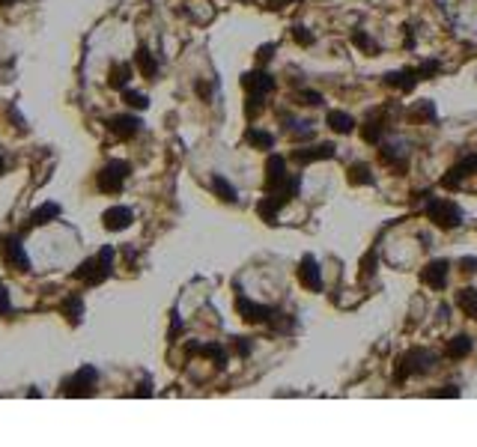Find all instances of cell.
Instances as JSON below:
<instances>
[{
  "label": "cell",
  "mask_w": 477,
  "mask_h": 447,
  "mask_svg": "<svg viewBox=\"0 0 477 447\" xmlns=\"http://www.w3.org/2000/svg\"><path fill=\"white\" fill-rule=\"evenodd\" d=\"M110 268H114V248H102V251H98V256H90V260L81 263V268L75 272V277H78V281H84V284H90V286H96V284L108 281Z\"/></svg>",
  "instance_id": "obj_1"
},
{
  "label": "cell",
  "mask_w": 477,
  "mask_h": 447,
  "mask_svg": "<svg viewBox=\"0 0 477 447\" xmlns=\"http://www.w3.org/2000/svg\"><path fill=\"white\" fill-rule=\"evenodd\" d=\"M439 364V355L430 352V349H412L406 358H400V367H397V382H406L409 376H424L430 370H436Z\"/></svg>",
  "instance_id": "obj_2"
},
{
  "label": "cell",
  "mask_w": 477,
  "mask_h": 447,
  "mask_svg": "<svg viewBox=\"0 0 477 447\" xmlns=\"http://www.w3.org/2000/svg\"><path fill=\"white\" fill-rule=\"evenodd\" d=\"M427 218L441 230H453L462 224V212L453 200H441V197H430L427 200Z\"/></svg>",
  "instance_id": "obj_3"
},
{
  "label": "cell",
  "mask_w": 477,
  "mask_h": 447,
  "mask_svg": "<svg viewBox=\"0 0 477 447\" xmlns=\"http://www.w3.org/2000/svg\"><path fill=\"white\" fill-rule=\"evenodd\" d=\"M129 173H131V164L129 161H108L102 167V173H98L96 182H98V188H102L105 194H117L119 188L126 185Z\"/></svg>",
  "instance_id": "obj_4"
},
{
  "label": "cell",
  "mask_w": 477,
  "mask_h": 447,
  "mask_svg": "<svg viewBox=\"0 0 477 447\" xmlns=\"http://www.w3.org/2000/svg\"><path fill=\"white\" fill-rule=\"evenodd\" d=\"M0 256H3L6 265L15 268V272H30V260L24 254V244H21L15 236H0Z\"/></svg>",
  "instance_id": "obj_5"
},
{
  "label": "cell",
  "mask_w": 477,
  "mask_h": 447,
  "mask_svg": "<svg viewBox=\"0 0 477 447\" xmlns=\"http://www.w3.org/2000/svg\"><path fill=\"white\" fill-rule=\"evenodd\" d=\"M295 277L304 289H310V293H319V289H323V272H319L316 256H310V254L302 256V263L295 268Z\"/></svg>",
  "instance_id": "obj_6"
},
{
  "label": "cell",
  "mask_w": 477,
  "mask_h": 447,
  "mask_svg": "<svg viewBox=\"0 0 477 447\" xmlns=\"http://www.w3.org/2000/svg\"><path fill=\"white\" fill-rule=\"evenodd\" d=\"M96 382H98V373H96V367H81L72 379H69V388H66V394H72V397H90L93 390H96Z\"/></svg>",
  "instance_id": "obj_7"
},
{
  "label": "cell",
  "mask_w": 477,
  "mask_h": 447,
  "mask_svg": "<svg viewBox=\"0 0 477 447\" xmlns=\"http://www.w3.org/2000/svg\"><path fill=\"white\" fill-rule=\"evenodd\" d=\"M242 87L248 89V96H265L274 89V78L263 69H254V72H245L242 75Z\"/></svg>",
  "instance_id": "obj_8"
},
{
  "label": "cell",
  "mask_w": 477,
  "mask_h": 447,
  "mask_svg": "<svg viewBox=\"0 0 477 447\" xmlns=\"http://www.w3.org/2000/svg\"><path fill=\"white\" fill-rule=\"evenodd\" d=\"M290 173H286V159L284 155H269V161H265V191H274V188H281Z\"/></svg>",
  "instance_id": "obj_9"
},
{
  "label": "cell",
  "mask_w": 477,
  "mask_h": 447,
  "mask_svg": "<svg viewBox=\"0 0 477 447\" xmlns=\"http://www.w3.org/2000/svg\"><path fill=\"white\" fill-rule=\"evenodd\" d=\"M420 281H424L430 289H445L448 284V263L445 260H432L420 268Z\"/></svg>",
  "instance_id": "obj_10"
},
{
  "label": "cell",
  "mask_w": 477,
  "mask_h": 447,
  "mask_svg": "<svg viewBox=\"0 0 477 447\" xmlns=\"http://www.w3.org/2000/svg\"><path fill=\"white\" fill-rule=\"evenodd\" d=\"M335 143H319V147H307V149H293V161L295 164H310V161H328L335 159Z\"/></svg>",
  "instance_id": "obj_11"
},
{
  "label": "cell",
  "mask_w": 477,
  "mask_h": 447,
  "mask_svg": "<svg viewBox=\"0 0 477 447\" xmlns=\"http://www.w3.org/2000/svg\"><path fill=\"white\" fill-rule=\"evenodd\" d=\"M474 170H477V155H465L457 167H450L448 176H441V185L445 188H460L462 179H469Z\"/></svg>",
  "instance_id": "obj_12"
},
{
  "label": "cell",
  "mask_w": 477,
  "mask_h": 447,
  "mask_svg": "<svg viewBox=\"0 0 477 447\" xmlns=\"http://www.w3.org/2000/svg\"><path fill=\"white\" fill-rule=\"evenodd\" d=\"M236 307H239V313H242V319H245V322H269L272 313H274L272 307H265V305H254L251 298H239Z\"/></svg>",
  "instance_id": "obj_13"
},
{
  "label": "cell",
  "mask_w": 477,
  "mask_h": 447,
  "mask_svg": "<svg viewBox=\"0 0 477 447\" xmlns=\"http://www.w3.org/2000/svg\"><path fill=\"white\" fill-rule=\"evenodd\" d=\"M102 221H105V230L117 233V230H126L129 224L135 221V215H131V209H126V206H110L102 215Z\"/></svg>",
  "instance_id": "obj_14"
},
{
  "label": "cell",
  "mask_w": 477,
  "mask_h": 447,
  "mask_svg": "<svg viewBox=\"0 0 477 447\" xmlns=\"http://www.w3.org/2000/svg\"><path fill=\"white\" fill-rule=\"evenodd\" d=\"M418 81H420V72H418V69H403V72H391V75H385V84H388V87L403 89V93H412Z\"/></svg>",
  "instance_id": "obj_15"
},
{
  "label": "cell",
  "mask_w": 477,
  "mask_h": 447,
  "mask_svg": "<svg viewBox=\"0 0 477 447\" xmlns=\"http://www.w3.org/2000/svg\"><path fill=\"white\" fill-rule=\"evenodd\" d=\"M108 129L117 134V138H123V140H129V138H135V134L140 131V119L138 117H114L108 122Z\"/></svg>",
  "instance_id": "obj_16"
},
{
  "label": "cell",
  "mask_w": 477,
  "mask_h": 447,
  "mask_svg": "<svg viewBox=\"0 0 477 447\" xmlns=\"http://www.w3.org/2000/svg\"><path fill=\"white\" fill-rule=\"evenodd\" d=\"M453 301H457V307L465 313V316L477 319V289L462 286V289H457V295H453Z\"/></svg>",
  "instance_id": "obj_17"
},
{
  "label": "cell",
  "mask_w": 477,
  "mask_h": 447,
  "mask_svg": "<svg viewBox=\"0 0 477 447\" xmlns=\"http://www.w3.org/2000/svg\"><path fill=\"white\" fill-rule=\"evenodd\" d=\"M471 352V337L469 334H457V337H450L448 346H445V358H450V361H460V358H465Z\"/></svg>",
  "instance_id": "obj_18"
},
{
  "label": "cell",
  "mask_w": 477,
  "mask_h": 447,
  "mask_svg": "<svg viewBox=\"0 0 477 447\" xmlns=\"http://www.w3.org/2000/svg\"><path fill=\"white\" fill-rule=\"evenodd\" d=\"M325 119H328V129L337 131V134H352L355 131V119L346 114V110H331Z\"/></svg>",
  "instance_id": "obj_19"
},
{
  "label": "cell",
  "mask_w": 477,
  "mask_h": 447,
  "mask_svg": "<svg viewBox=\"0 0 477 447\" xmlns=\"http://www.w3.org/2000/svg\"><path fill=\"white\" fill-rule=\"evenodd\" d=\"M286 131H290L293 140H310L316 134L314 122H307V119H286Z\"/></svg>",
  "instance_id": "obj_20"
},
{
  "label": "cell",
  "mask_w": 477,
  "mask_h": 447,
  "mask_svg": "<svg viewBox=\"0 0 477 447\" xmlns=\"http://www.w3.org/2000/svg\"><path fill=\"white\" fill-rule=\"evenodd\" d=\"M346 179H349V185H373V182H376V179H373V170H370V164H361V161L349 167Z\"/></svg>",
  "instance_id": "obj_21"
},
{
  "label": "cell",
  "mask_w": 477,
  "mask_h": 447,
  "mask_svg": "<svg viewBox=\"0 0 477 447\" xmlns=\"http://www.w3.org/2000/svg\"><path fill=\"white\" fill-rule=\"evenodd\" d=\"M245 140L251 143L254 149H272L274 147V134L272 131H260V129H248Z\"/></svg>",
  "instance_id": "obj_22"
},
{
  "label": "cell",
  "mask_w": 477,
  "mask_h": 447,
  "mask_svg": "<svg viewBox=\"0 0 477 447\" xmlns=\"http://www.w3.org/2000/svg\"><path fill=\"white\" fill-rule=\"evenodd\" d=\"M129 81H131V66H129V63H117L114 69H110L108 84L114 87V89H126V87H129Z\"/></svg>",
  "instance_id": "obj_23"
},
{
  "label": "cell",
  "mask_w": 477,
  "mask_h": 447,
  "mask_svg": "<svg viewBox=\"0 0 477 447\" xmlns=\"http://www.w3.org/2000/svg\"><path fill=\"white\" fill-rule=\"evenodd\" d=\"M212 191H215L221 200H224V203H236V200H239L236 188H233L224 176H212Z\"/></svg>",
  "instance_id": "obj_24"
},
{
  "label": "cell",
  "mask_w": 477,
  "mask_h": 447,
  "mask_svg": "<svg viewBox=\"0 0 477 447\" xmlns=\"http://www.w3.org/2000/svg\"><path fill=\"white\" fill-rule=\"evenodd\" d=\"M135 60H138V69L147 75V78H155V72H159V63H155V57L149 54V48H138V54H135Z\"/></svg>",
  "instance_id": "obj_25"
},
{
  "label": "cell",
  "mask_w": 477,
  "mask_h": 447,
  "mask_svg": "<svg viewBox=\"0 0 477 447\" xmlns=\"http://www.w3.org/2000/svg\"><path fill=\"white\" fill-rule=\"evenodd\" d=\"M379 155H382V161H385V164L400 167V170L406 167V149H403V147H388V143H385V147L379 149Z\"/></svg>",
  "instance_id": "obj_26"
},
{
  "label": "cell",
  "mask_w": 477,
  "mask_h": 447,
  "mask_svg": "<svg viewBox=\"0 0 477 447\" xmlns=\"http://www.w3.org/2000/svg\"><path fill=\"white\" fill-rule=\"evenodd\" d=\"M277 212H281V206H277L272 197L260 200V206H257V215H260V218H263L265 224H277Z\"/></svg>",
  "instance_id": "obj_27"
},
{
  "label": "cell",
  "mask_w": 477,
  "mask_h": 447,
  "mask_svg": "<svg viewBox=\"0 0 477 447\" xmlns=\"http://www.w3.org/2000/svg\"><path fill=\"white\" fill-rule=\"evenodd\" d=\"M57 215H60V206H57V203H45V206H39L36 212H33V218H30V221L39 227V224H48V221H54Z\"/></svg>",
  "instance_id": "obj_28"
},
{
  "label": "cell",
  "mask_w": 477,
  "mask_h": 447,
  "mask_svg": "<svg viewBox=\"0 0 477 447\" xmlns=\"http://www.w3.org/2000/svg\"><path fill=\"white\" fill-rule=\"evenodd\" d=\"M81 313H84V305H81V298H66V305H63V316L72 322V325H78L81 322Z\"/></svg>",
  "instance_id": "obj_29"
},
{
  "label": "cell",
  "mask_w": 477,
  "mask_h": 447,
  "mask_svg": "<svg viewBox=\"0 0 477 447\" xmlns=\"http://www.w3.org/2000/svg\"><path fill=\"white\" fill-rule=\"evenodd\" d=\"M409 117H415V119H436V105L432 102H418V105H412V110H409Z\"/></svg>",
  "instance_id": "obj_30"
},
{
  "label": "cell",
  "mask_w": 477,
  "mask_h": 447,
  "mask_svg": "<svg viewBox=\"0 0 477 447\" xmlns=\"http://www.w3.org/2000/svg\"><path fill=\"white\" fill-rule=\"evenodd\" d=\"M352 42L355 45H358V48L361 51H367L370 54V57H373V54H379V45H376L370 36H367V33H361V30H355V36H352Z\"/></svg>",
  "instance_id": "obj_31"
},
{
  "label": "cell",
  "mask_w": 477,
  "mask_h": 447,
  "mask_svg": "<svg viewBox=\"0 0 477 447\" xmlns=\"http://www.w3.org/2000/svg\"><path fill=\"white\" fill-rule=\"evenodd\" d=\"M382 131H385L382 122H367V126L361 129V138L367 140V143H379L382 140Z\"/></svg>",
  "instance_id": "obj_32"
},
{
  "label": "cell",
  "mask_w": 477,
  "mask_h": 447,
  "mask_svg": "<svg viewBox=\"0 0 477 447\" xmlns=\"http://www.w3.org/2000/svg\"><path fill=\"white\" fill-rule=\"evenodd\" d=\"M123 98H126L131 108H149V98L143 96V93H135V89H129V87L123 89Z\"/></svg>",
  "instance_id": "obj_33"
},
{
  "label": "cell",
  "mask_w": 477,
  "mask_h": 447,
  "mask_svg": "<svg viewBox=\"0 0 477 447\" xmlns=\"http://www.w3.org/2000/svg\"><path fill=\"white\" fill-rule=\"evenodd\" d=\"M263 108H265L263 96H248V102H245V114H248V119H254V117H257Z\"/></svg>",
  "instance_id": "obj_34"
},
{
  "label": "cell",
  "mask_w": 477,
  "mask_h": 447,
  "mask_svg": "<svg viewBox=\"0 0 477 447\" xmlns=\"http://www.w3.org/2000/svg\"><path fill=\"white\" fill-rule=\"evenodd\" d=\"M298 98H302V105H310V108H319V105L325 102L323 93H314V89H302V93H298Z\"/></svg>",
  "instance_id": "obj_35"
},
{
  "label": "cell",
  "mask_w": 477,
  "mask_h": 447,
  "mask_svg": "<svg viewBox=\"0 0 477 447\" xmlns=\"http://www.w3.org/2000/svg\"><path fill=\"white\" fill-rule=\"evenodd\" d=\"M373 272H376V251H370L361 260V281H364V277H373Z\"/></svg>",
  "instance_id": "obj_36"
},
{
  "label": "cell",
  "mask_w": 477,
  "mask_h": 447,
  "mask_svg": "<svg viewBox=\"0 0 477 447\" xmlns=\"http://www.w3.org/2000/svg\"><path fill=\"white\" fill-rule=\"evenodd\" d=\"M293 36H295V42L298 45H314V33H307V27H293Z\"/></svg>",
  "instance_id": "obj_37"
},
{
  "label": "cell",
  "mask_w": 477,
  "mask_h": 447,
  "mask_svg": "<svg viewBox=\"0 0 477 447\" xmlns=\"http://www.w3.org/2000/svg\"><path fill=\"white\" fill-rule=\"evenodd\" d=\"M3 313H9V289H6V284H0V316Z\"/></svg>",
  "instance_id": "obj_38"
},
{
  "label": "cell",
  "mask_w": 477,
  "mask_h": 447,
  "mask_svg": "<svg viewBox=\"0 0 477 447\" xmlns=\"http://www.w3.org/2000/svg\"><path fill=\"white\" fill-rule=\"evenodd\" d=\"M272 57H274V45H263V48L257 51V60H260V63L272 60Z\"/></svg>",
  "instance_id": "obj_39"
},
{
  "label": "cell",
  "mask_w": 477,
  "mask_h": 447,
  "mask_svg": "<svg viewBox=\"0 0 477 447\" xmlns=\"http://www.w3.org/2000/svg\"><path fill=\"white\" fill-rule=\"evenodd\" d=\"M436 397H460V388H457V385H448L445 390H439Z\"/></svg>",
  "instance_id": "obj_40"
},
{
  "label": "cell",
  "mask_w": 477,
  "mask_h": 447,
  "mask_svg": "<svg viewBox=\"0 0 477 447\" xmlns=\"http://www.w3.org/2000/svg\"><path fill=\"white\" fill-rule=\"evenodd\" d=\"M474 265H477V260H462V272H474Z\"/></svg>",
  "instance_id": "obj_41"
},
{
  "label": "cell",
  "mask_w": 477,
  "mask_h": 447,
  "mask_svg": "<svg viewBox=\"0 0 477 447\" xmlns=\"http://www.w3.org/2000/svg\"><path fill=\"white\" fill-rule=\"evenodd\" d=\"M9 3H15V0H0V6H9Z\"/></svg>",
  "instance_id": "obj_42"
},
{
  "label": "cell",
  "mask_w": 477,
  "mask_h": 447,
  "mask_svg": "<svg viewBox=\"0 0 477 447\" xmlns=\"http://www.w3.org/2000/svg\"><path fill=\"white\" fill-rule=\"evenodd\" d=\"M6 170V164H3V159H0V173H3Z\"/></svg>",
  "instance_id": "obj_43"
}]
</instances>
